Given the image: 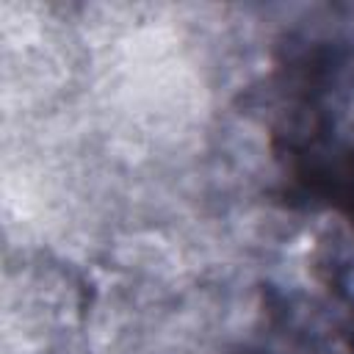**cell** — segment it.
Returning a JSON list of instances; mask_svg holds the SVG:
<instances>
[{"label":"cell","mask_w":354,"mask_h":354,"mask_svg":"<svg viewBox=\"0 0 354 354\" xmlns=\"http://www.w3.org/2000/svg\"><path fill=\"white\" fill-rule=\"evenodd\" d=\"M348 351L354 354V321H351V329H348Z\"/></svg>","instance_id":"obj_1"}]
</instances>
